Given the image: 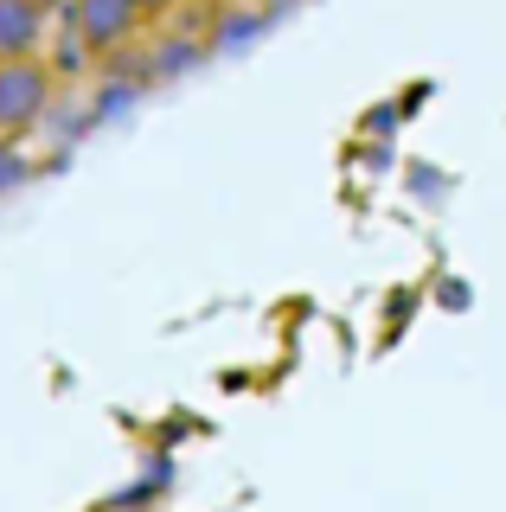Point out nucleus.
<instances>
[{"label":"nucleus","instance_id":"nucleus-1","mask_svg":"<svg viewBox=\"0 0 506 512\" xmlns=\"http://www.w3.org/2000/svg\"><path fill=\"white\" fill-rule=\"evenodd\" d=\"M58 77L45 58H0V135L26 141L58 116Z\"/></svg>","mask_w":506,"mask_h":512},{"label":"nucleus","instance_id":"nucleus-2","mask_svg":"<svg viewBox=\"0 0 506 512\" xmlns=\"http://www.w3.org/2000/svg\"><path fill=\"white\" fill-rule=\"evenodd\" d=\"M58 20L90 45V58H97V64L135 52V39L148 32V26H141V13H135V0H71V7H58Z\"/></svg>","mask_w":506,"mask_h":512},{"label":"nucleus","instance_id":"nucleus-3","mask_svg":"<svg viewBox=\"0 0 506 512\" xmlns=\"http://www.w3.org/2000/svg\"><path fill=\"white\" fill-rule=\"evenodd\" d=\"M58 13L39 0H0V58H45Z\"/></svg>","mask_w":506,"mask_h":512},{"label":"nucleus","instance_id":"nucleus-4","mask_svg":"<svg viewBox=\"0 0 506 512\" xmlns=\"http://www.w3.org/2000/svg\"><path fill=\"white\" fill-rule=\"evenodd\" d=\"M33 154H26V141H7L0 135V199H13V192H26L33 186Z\"/></svg>","mask_w":506,"mask_h":512},{"label":"nucleus","instance_id":"nucleus-5","mask_svg":"<svg viewBox=\"0 0 506 512\" xmlns=\"http://www.w3.org/2000/svg\"><path fill=\"white\" fill-rule=\"evenodd\" d=\"M180 7H186V0H135V13H141V26H148V32L173 26V20H180Z\"/></svg>","mask_w":506,"mask_h":512},{"label":"nucleus","instance_id":"nucleus-6","mask_svg":"<svg viewBox=\"0 0 506 512\" xmlns=\"http://www.w3.org/2000/svg\"><path fill=\"white\" fill-rule=\"evenodd\" d=\"M186 7H199V13H218V7H231V0H186Z\"/></svg>","mask_w":506,"mask_h":512},{"label":"nucleus","instance_id":"nucleus-7","mask_svg":"<svg viewBox=\"0 0 506 512\" xmlns=\"http://www.w3.org/2000/svg\"><path fill=\"white\" fill-rule=\"evenodd\" d=\"M39 7H52V13H58V7H71V0H39Z\"/></svg>","mask_w":506,"mask_h":512}]
</instances>
